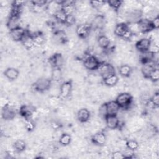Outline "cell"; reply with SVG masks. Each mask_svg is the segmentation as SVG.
Segmentation results:
<instances>
[{"instance_id": "cell-1", "label": "cell", "mask_w": 159, "mask_h": 159, "mask_svg": "<svg viewBox=\"0 0 159 159\" xmlns=\"http://www.w3.org/2000/svg\"><path fill=\"white\" fill-rule=\"evenodd\" d=\"M115 101L120 109H128L132 103L133 97L129 93L122 92L117 96Z\"/></svg>"}, {"instance_id": "cell-2", "label": "cell", "mask_w": 159, "mask_h": 159, "mask_svg": "<svg viewBox=\"0 0 159 159\" xmlns=\"http://www.w3.org/2000/svg\"><path fill=\"white\" fill-rule=\"evenodd\" d=\"M52 86V80L45 77L38 78L33 84L35 91L39 93H44L50 89Z\"/></svg>"}, {"instance_id": "cell-3", "label": "cell", "mask_w": 159, "mask_h": 159, "mask_svg": "<svg viewBox=\"0 0 159 159\" xmlns=\"http://www.w3.org/2000/svg\"><path fill=\"white\" fill-rule=\"evenodd\" d=\"M101 61L96 56L94 55H88L86 57L83 62L84 68L89 71L97 70L101 64Z\"/></svg>"}, {"instance_id": "cell-4", "label": "cell", "mask_w": 159, "mask_h": 159, "mask_svg": "<svg viewBox=\"0 0 159 159\" xmlns=\"http://www.w3.org/2000/svg\"><path fill=\"white\" fill-rule=\"evenodd\" d=\"M97 70L98 71L99 75L102 77V79L110 75L116 74L114 66L109 63L104 61L101 63V64L100 65Z\"/></svg>"}, {"instance_id": "cell-5", "label": "cell", "mask_w": 159, "mask_h": 159, "mask_svg": "<svg viewBox=\"0 0 159 159\" xmlns=\"http://www.w3.org/2000/svg\"><path fill=\"white\" fill-rule=\"evenodd\" d=\"M91 30V24L88 22H84L76 26L75 32L80 39H84L89 36Z\"/></svg>"}, {"instance_id": "cell-6", "label": "cell", "mask_w": 159, "mask_h": 159, "mask_svg": "<svg viewBox=\"0 0 159 159\" xmlns=\"http://www.w3.org/2000/svg\"><path fill=\"white\" fill-rule=\"evenodd\" d=\"M91 29L94 30H103L106 25V19L104 14L96 15L90 23Z\"/></svg>"}, {"instance_id": "cell-7", "label": "cell", "mask_w": 159, "mask_h": 159, "mask_svg": "<svg viewBox=\"0 0 159 159\" xmlns=\"http://www.w3.org/2000/svg\"><path fill=\"white\" fill-rule=\"evenodd\" d=\"M27 33L28 30L21 26L9 30L10 37L15 42H22Z\"/></svg>"}, {"instance_id": "cell-8", "label": "cell", "mask_w": 159, "mask_h": 159, "mask_svg": "<svg viewBox=\"0 0 159 159\" xmlns=\"http://www.w3.org/2000/svg\"><path fill=\"white\" fill-rule=\"evenodd\" d=\"M73 89V83L71 80L65 81L60 86L59 97L61 99H66L71 94Z\"/></svg>"}, {"instance_id": "cell-9", "label": "cell", "mask_w": 159, "mask_h": 159, "mask_svg": "<svg viewBox=\"0 0 159 159\" xmlns=\"http://www.w3.org/2000/svg\"><path fill=\"white\" fill-rule=\"evenodd\" d=\"M137 23L139 32L140 33L147 34L154 30L151 20L147 18H141L138 22H137Z\"/></svg>"}, {"instance_id": "cell-10", "label": "cell", "mask_w": 159, "mask_h": 159, "mask_svg": "<svg viewBox=\"0 0 159 159\" xmlns=\"http://www.w3.org/2000/svg\"><path fill=\"white\" fill-rule=\"evenodd\" d=\"M2 118L5 120H11L16 117V111L14 107L9 103H6L1 110Z\"/></svg>"}, {"instance_id": "cell-11", "label": "cell", "mask_w": 159, "mask_h": 159, "mask_svg": "<svg viewBox=\"0 0 159 159\" xmlns=\"http://www.w3.org/2000/svg\"><path fill=\"white\" fill-rule=\"evenodd\" d=\"M19 114L25 119H31L36 112V108L31 104H24L19 108Z\"/></svg>"}, {"instance_id": "cell-12", "label": "cell", "mask_w": 159, "mask_h": 159, "mask_svg": "<svg viewBox=\"0 0 159 159\" xmlns=\"http://www.w3.org/2000/svg\"><path fill=\"white\" fill-rule=\"evenodd\" d=\"M151 43L152 40L150 39L144 37L138 40L135 44V47L138 51H139L140 53H142L149 50Z\"/></svg>"}, {"instance_id": "cell-13", "label": "cell", "mask_w": 159, "mask_h": 159, "mask_svg": "<svg viewBox=\"0 0 159 159\" xmlns=\"http://www.w3.org/2000/svg\"><path fill=\"white\" fill-rule=\"evenodd\" d=\"M107 127L111 130L117 129L120 126V120L117 115H107L104 118Z\"/></svg>"}, {"instance_id": "cell-14", "label": "cell", "mask_w": 159, "mask_h": 159, "mask_svg": "<svg viewBox=\"0 0 159 159\" xmlns=\"http://www.w3.org/2000/svg\"><path fill=\"white\" fill-rule=\"evenodd\" d=\"M91 140L93 144L99 147H102L106 143L107 137L104 132L101 131L98 132L91 136Z\"/></svg>"}, {"instance_id": "cell-15", "label": "cell", "mask_w": 159, "mask_h": 159, "mask_svg": "<svg viewBox=\"0 0 159 159\" xmlns=\"http://www.w3.org/2000/svg\"><path fill=\"white\" fill-rule=\"evenodd\" d=\"M20 15L10 12L9 18L6 23L7 27L10 30L16 27H20Z\"/></svg>"}, {"instance_id": "cell-16", "label": "cell", "mask_w": 159, "mask_h": 159, "mask_svg": "<svg viewBox=\"0 0 159 159\" xmlns=\"http://www.w3.org/2000/svg\"><path fill=\"white\" fill-rule=\"evenodd\" d=\"M64 63V58L60 53H54L50 58V63L53 68H61Z\"/></svg>"}, {"instance_id": "cell-17", "label": "cell", "mask_w": 159, "mask_h": 159, "mask_svg": "<svg viewBox=\"0 0 159 159\" xmlns=\"http://www.w3.org/2000/svg\"><path fill=\"white\" fill-rule=\"evenodd\" d=\"M129 30L128 25L124 22L117 23L114 28V34L117 37L122 39L125 34Z\"/></svg>"}, {"instance_id": "cell-18", "label": "cell", "mask_w": 159, "mask_h": 159, "mask_svg": "<svg viewBox=\"0 0 159 159\" xmlns=\"http://www.w3.org/2000/svg\"><path fill=\"white\" fill-rule=\"evenodd\" d=\"M106 103L107 116V115H117L120 107L116 101H110Z\"/></svg>"}, {"instance_id": "cell-19", "label": "cell", "mask_w": 159, "mask_h": 159, "mask_svg": "<svg viewBox=\"0 0 159 159\" xmlns=\"http://www.w3.org/2000/svg\"><path fill=\"white\" fill-rule=\"evenodd\" d=\"M76 117L80 122L86 123L91 117V112L87 108H81L77 112Z\"/></svg>"}, {"instance_id": "cell-20", "label": "cell", "mask_w": 159, "mask_h": 159, "mask_svg": "<svg viewBox=\"0 0 159 159\" xmlns=\"http://www.w3.org/2000/svg\"><path fill=\"white\" fill-rule=\"evenodd\" d=\"M53 39L56 43L58 44H65L68 42L66 33L63 30H56L53 34Z\"/></svg>"}, {"instance_id": "cell-21", "label": "cell", "mask_w": 159, "mask_h": 159, "mask_svg": "<svg viewBox=\"0 0 159 159\" xmlns=\"http://www.w3.org/2000/svg\"><path fill=\"white\" fill-rule=\"evenodd\" d=\"M156 65H157V63L154 61L142 64V66L141 68V72H142V74L143 75V76L145 78L148 79L149 76L151 74V73L152 72V71L155 68H157L155 66Z\"/></svg>"}, {"instance_id": "cell-22", "label": "cell", "mask_w": 159, "mask_h": 159, "mask_svg": "<svg viewBox=\"0 0 159 159\" xmlns=\"http://www.w3.org/2000/svg\"><path fill=\"white\" fill-rule=\"evenodd\" d=\"M4 76L10 81L16 80L19 75V70L14 67H9L4 71Z\"/></svg>"}, {"instance_id": "cell-23", "label": "cell", "mask_w": 159, "mask_h": 159, "mask_svg": "<svg viewBox=\"0 0 159 159\" xmlns=\"http://www.w3.org/2000/svg\"><path fill=\"white\" fill-rule=\"evenodd\" d=\"M155 53L148 50L145 52L140 53L139 60L142 64H144V63H147L152 61L155 62Z\"/></svg>"}, {"instance_id": "cell-24", "label": "cell", "mask_w": 159, "mask_h": 159, "mask_svg": "<svg viewBox=\"0 0 159 159\" xmlns=\"http://www.w3.org/2000/svg\"><path fill=\"white\" fill-rule=\"evenodd\" d=\"M98 44L100 48L107 50L109 48L111 44L110 39L106 35H101L98 37Z\"/></svg>"}, {"instance_id": "cell-25", "label": "cell", "mask_w": 159, "mask_h": 159, "mask_svg": "<svg viewBox=\"0 0 159 159\" xmlns=\"http://www.w3.org/2000/svg\"><path fill=\"white\" fill-rule=\"evenodd\" d=\"M29 34L33 38L35 47H37V46L40 47V45H42L44 44V43L45 42V38L42 32H33L32 34H30V33H29Z\"/></svg>"}, {"instance_id": "cell-26", "label": "cell", "mask_w": 159, "mask_h": 159, "mask_svg": "<svg viewBox=\"0 0 159 159\" xmlns=\"http://www.w3.org/2000/svg\"><path fill=\"white\" fill-rule=\"evenodd\" d=\"M119 73L121 76L128 78L132 73V68L128 64H123L119 67Z\"/></svg>"}, {"instance_id": "cell-27", "label": "cell", "mask_w": 159, "mask_h": 159, "mask_svg": "<svg viewBox=\"0 0 159 159\" xmlns=\"http://www.w3.org/2000/svg\"><path fill=\"white\" fill-rule=\"evenodd\" d=\"M102 80L104 84L108 87H114L119 82V78L116 74L110 75Z\"/></svg>"}, {"instance_id": "cell-28", "label": "cell", "mask_w": 159, "mask_h": 159, "mask_svg": "<svg viewBox=\"0 0 159 159\" xmlns=\"http://www.w3.org/2000/svg\"><path fill=\"white\" fill-rule=\"evenodd\" d=\"M22 43V45L24 46V47L27 49V50H30L33 48L34 47H35L34 41L33 40L32 37L30 35V34L27 33V34L25 35V37L24 38V39L22 40V41L21 42Z\"/></svg>"}, {"instance_id": "cell-29", "label": "cell", "mask_w": 159, "mask_h": 159, "mask_svg": "<svg viewBox=\"0 0 159 159\" xmlns=\"http://www.w3.org/2000/svg\"><path fill=\"white\" fill-rule=\"evenodd\" d=\"M12 147L16 152L21 153L26 149L27 144L24 140L17 139L14 142Z\"/></svg>"}, {"instance_id": "cell-30", "label": "cell", "mask_w": 159, "mask_h": 159, "mask_svg": "<svg viewBox=\"0 0 159 159\" xmlns=\"http://www.w3.org/2000/svg\"><path fill=\"white\" fill-rule=\"evenodd\" d=\"M53 16H54V18H55V20L58 23H60V24H65V22L67 16L63 11V10L61 9V7L60 9H58L53 14Z\"/></svg>"}, {"instance_id": "cell-31", "label": "cell", "mask_w": 159, "mask_h": 159, "mask_svg": "<svg viewBox=\"0 0 159 159\" xmlns=\"http://www.w3.org/2000/svg\"><path fill=\"white\" fill-rule=\"evenodd\" d=\"M71 137L68 133H63L60 135L59 137V143L63 146H68L71 142Z\"/></svg>"}, {"instance_id": "cell-32", "label": "cell", "mask_w": 159, "mask_h": 159, "mask_svg": "<svg viewBox=\"0 0 159 159\" xmlns=\"http://www.w3.org/2000/svg\"><path fill=\"white\" fill-rule=\"evenodd\" d=\"M106 2L109 5V7L116 12L118 11L120 9L124 3V1L121 0H110Z\"/></svg>"}, {"instance_id": "cell-33", "label": "cell", "mask_w": 159, "mask_h": 159, "mask_svg": "<svg viewBox=\"0 0 159 159\" xmlns=\"http://www.w3.org/2000/svg\"><path fill=\"white\" fill-rule=\"evenodd\" d=\"M62 76V73L61 68H53L51 75V79L55 81H58L61 80Z\"/></svg>"}, {"instance_id": "cell-34", "label": "cell", "mask_w": 159, "mask_h": 159, "mask_svg": "<svg viewBox=\"0 0 159 159\" xmlns=\"http://www.w3.org/2000/svg\"><path fill=\"white\" fill-rule=\"evenodd\" d=\"M125 147L134 151L139 148V144L137 140L134 139H129L125 143Z\"/></svg>"}, {"instance_id": "cell-35", "label": "cell", "mask_w": 159, "mask_h": 159, "mask_svg": "<svg viewBox=\"0 0 159 159\" xmlns=\"http://www.w3.org/2000/svg\"><path fill=\"white\" fill-rule=\"evenodd\" d=\"M24 127L27 131L31 132V131L34 130V129H35V124L34 122L32 120V119H25Z\"/></svg>"}, {"instance_id": "cell-36", "label": "cell", "mask_w": 159, "mask_h": 159, "mask_svg": "<svg viewBox=\"0 0 159 159\" xmlns=\"http://www.w3.org/2000/svg\"><path fill=\"white\" fill-rule=\"evenodd\" d=\"M148 79L150 80L153 83H156L158 81V80H159V70H158V68H155L152 71V72L151 73V74L149 76Z\"/></svg>"}, {"instance_id": "cell-37", "label": "cell", "mask_w": 159, "mask_h": 159, "mask_svg": "<svg viewBox=\"0 0 159 159\" xmlns=\"http://www.w3.org/2000/svg\"><path fill=\"white\" fill-rule=\"evenodd\" d=\"M105 2L106 1H89V4L93 9L99 10L101 7L105 4Z\"/></svg>"}, {"instance_id": "cell-38", "label": "cell", "mask_w": 159, "mask_h": 159, "mask_svg": "<svg viewBox=\"0 0 159 159\" xmlns=\"http://www.w3.org/2000/svg\"><path fill=\"white\" fill-rule=\"evenodd\" d=\"M150 102L153 106L157 108L159 106V93L158 92H155L152 97H150Z\"/></svg>"}, {"instance_id": "cell-39", "label": "cell", "mask_w": 159, "mask_h": 159, "mask_svg": "<svg viewBox=\"0 0 159 159\" xmlns=\"http://www.w3.org/2000/svg\"><path fill=\"white\" fill-rule=\"evenodd\" d=\"M76 20V16H75V14L67 16L65 22V25H66L68 26L72 25L75 23Z\"/></svg>"}, {"instance_id": "cell-40", "label": "cell", "mask_w": 159, "mask_h": 159, "mask_svg": "<svg viewBox=\"0 0 159 159\" xmlns=\"http://www.w3.org/2000/svg\"><path fill=\"white\" fill-rule=\"evenodd\" d=\"M122 153L124 158H132L134 157V151L125 147L124 151H122Z\"/></svg>"}, {"instance_id": "cell-41", "label": "cell", "mask_w": 159, "mask_h": 159, "mask_svg": "<svg viewBox=\"0 0 159 159\" xmlns=\"http://www.w3.org/2000/svg\"><path fill=\"white\" fill-rule=\"evenodd\" d=\"M30 3L33 6H36L43 7L44 6H45L47 4L48 1H47L45 0H36V1H30Z\"/></svg>"}, {"instance_id": "cell-42", "label": "cell", "mask_w": 159, "mask_h": 159, "mask_svg": "<svg viewBox=\"0 0 159 159\" xmlns=\"http://www.w3.org/2000/svg\"><path fill=\"white\" fill-rule=\"evenodd\" d=\"M99 115L102 117H103L104 118H105V117L107 116V111H106V103L102 104L99 109Z\"/></svg>"}, {"instance_id": "cell-43", "label": "cell", "mask_w": 159, "mask_h": 159, "mask_svg": "<svg viewBox=\"0 0 159 159\" xmlns=\"http://www.w3.org/2000/svg\"><path fill=\"white\" fill-rule=\"evenodd\" d=\"M151 21L154 30H157L159 27V16H157V17H154L152 20H151Z\"/></svg>"}, {"instance_id": "cell-44", "label": "cell", "mask_w": 159, "mask_h": 159, "mask_svg": "<svg viewBox=\"0 0 159 159\" xmlns=\"http://www.w3.org/2000/svg\"><path fill=\"white\" fill-rule=\"evenodd\" d=\"M112 158L114 159H121V158H124L122 152L120 151H116L112 153Z\"/></svg>"}]
</instances>
